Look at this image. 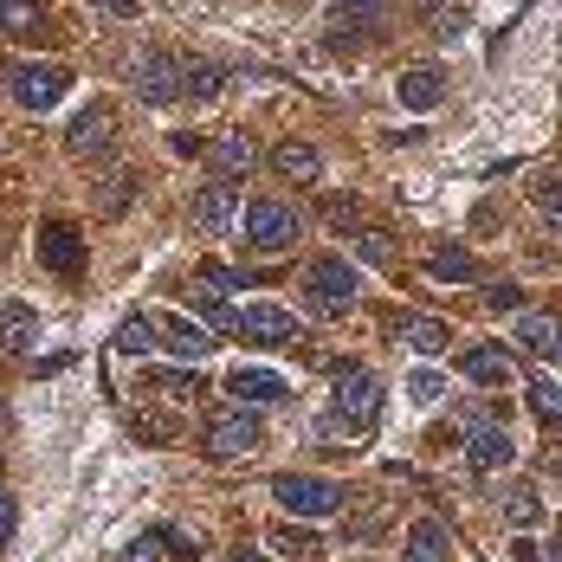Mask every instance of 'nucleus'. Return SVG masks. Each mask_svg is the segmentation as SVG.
<instances>
[{
	"label": "nucleus",
	"instance_id": "obj_41",
	"mask_svg": "<svg viewBox=\"0 0 562 562\" xmlns=\"http://www.w3.org/2000/svg\"><path fill=\"white\" fill-rule=\"evenodd\" d=\"M434 40H440V46L465 40V13H459V7H440V13H434Z\"/></svg>",
	"mask_w": 562,
	"mask_h": 562
},
{
	"label": "nucleus",
	"instance_id": "obj_20",
	"mask_svg": "<svg viewBox=\"0 0 562 562\" xmlns=\"http://www.w3.org/2000/svg\"><path fill=\"white\" fill-rule=\"evenodd\" d=\"M156 337H162V349L181 356V362H201V356L214 349V337H201V324H188V317H156Z\"/></svg>",
	"mask_w": 562,
	"mask_h": 562
},
{
	"label": "nucleus",
	"instance_id": "obj_45",
	"mask_svg": "<svg viewBox=\"0 0 562 562\" xmlns=\"http://www.w3.org/2000/svg\"><path fill=\"white\" fill-rule=\"evenodd\" d=\"M91 7H104L116 20H136V13H143V0H91Z\"/></svg>",
	"mask_w": 562,
	"mask_h": 562
},
{
	"label": "nucleus",
	"instance_id": "obj_3",
	"mask_svg": "<svg viewBox=\"0 0 562 562\" xmlns=\"http://www.w3.org/2000/svg\"><path fill=\"white\" fill-rule=\"evenodd\" d=\"M356 291H362V279H356V266H349V259H337V252L304 259V297H311L324 317H342V311L356 304Z\"/></svg>",
	"mask_w": 562,
	"mask_h": 562
},
{
	"label": "nucleus",
	"instance_id": "obj_47",
	"mask_svg": "<svg viewBox=\"0 0 562 562\" xmlns=\"http://www.w3.org/2000/svg\"><path fill=\"white\" fill-rule=\"evenodd\" d=\"M543 221H550V233L562 239V201H557V207H543Z\"/></svg>",
	"mask_w": 562,
	"mask_h": 562
},
{
	"label": "nucleus",
	"instance_id": "obj_9",
	"mask_svg": "<svg viewBox=\"0 0 562 562\" xmlns=\"http://www.w3.org/2000/svg\"><path fill=\"white\" fill-rule=\"evenodd\" d=\"M337 414L349 427H369L382 414V382L369 369H337Z\"/></svg>",
	"mask_w": 562,
	"mask_h": 562
},
{
	"label": "nucleus",
	"instance_id": "obj_22",
	"mask_svg": "<svg viewBox=\"0 0 562 562\" xmlns=\"http://www.w3.org/2000/svg\"><path fill=\"white\" fill-rule=\"evenodd\" d=\"M130 201H136V175H130V169L98 175V188H91V207H98V221H116Z\"/></svg>",
	"mask_w": 562,
	"mask_h": 562
},
{
	"label": "nucleus",
	"instance_id": "obj_46",
	"mask_svg": "<svg viewBox=\"0 0 562 562\" xmlns=\"http://www.w3.org/2000/svg\"><path fill=\"white\" fill-rule=\"evenodd\" d=\"M221 562H266V557H259V550H252V543H233V550H226Z\"/></svg>",
	"mask_w": 562,
	"mask_h": 562
},
{
	"label": "nucleus",
	"instance_id": "obj_17",
	"mask_svg": "<svg viewBox=\"0 0 562 562\" xmlns=\"http://www.w3.org/2000/svg\"><path fill=\"white\" fill-rule=\"evenodd\" d=\"M452 557V537L440 517H414L407 524V543H401V562H447Z\"/></svg>",
	"mask_w": 562,
	"mask_h": 562
},
{
	"label": "nucleus",
	"instance_id": "obj_25",
	"mask_svg": "<svg viewBox=\"0 0 562 562\" xmlns=\"http://www.w3.org/2000/svg\"><path fill=\"white\" fill-rule=\"evenodd\" d=\"M181 98H194V104L221 98V65H207V58H181Z\"/></svg>",
	"mask_w": 562,
	"mask_h": 562
},
{
	"label": "nucleus",
	"instance_id": "obj_29",
	"mask_svg": "<svg viewBox=\"0 0 562 562\" xmlns=\"http://www.w3.org/2000/svg\"><path fill=\"white\" fill-rule=\"evenodd\" d=\"M33 337H40V317H33L26 304H0V342H7V349H26Z\"/></svg>",
	"mask_w": 562,
	"mask_h": 562
},
{
	"label": "nucleus",
	"instance_id": "obj_26",
	"mask_svg": "<svg viewBox=\"0 0 562 562\" xmlns=\"http://www.w3.org/2000/svg\"><path fill=\"white\" fill-rule=\"evenodd\" d=\"M143 389H149V394H169V401H194L207 382H201V375H188V369H143Z\"/></svg>",
	"mask_w": 562,
	"mask_h": 562
},
{
	"label": "nucleus",
	"instance_id": "obj_11",
	"mask_svg": "<svg viewBox=\"0 0 562 562\" xmlns=\"http://www.w3.org/2000/svg\"><path fill=\"white\" fill-rule=\"evenodd\" d=\"M394 98H401L407 111H440V104H447V71H440V65H407V71L394 78Z\"/></svg>",
	"mask_w": 562,
	"mask_h": 562
},
{
	"label": "nucleus",
	"instance_id": "obj_36",
	"mask_svg": "<svg viewBox=\"0 0 562 562\" xmlns=\"http://www.w3.org/2000/svg\"><path fill=\"white\" fill-rule=\"evenodd\" d=\"M394 0H337V26H375Z\"/></svg>",
	"mask_w": 562,
	"mask_h": 562
},
{
	"label": "nucleus",
	"instance_id": "obj_14",
	"mask_svg": "<svg viewBox=\"0 0 562 562\" xmlns=\"http://www.w3.org/2000/svg\"><path fill=\"white\" fill-rule=\"evenodd\" d=\"M226 394L239 401V407H272V401H284V375L279 369H233L226 375Z\"/></svg>",
	"mask_w": 562,
	"mask_h": 562
},
{
	"label": "nucleus",
	"instance_id": "obj_6",
	"mask_svg": "<svg viewBox=\"0 0 562 562\" xmlns=\"http://www.w3.org/2000/svg\"><path fill=\"white\" fill-rule=\"evenodd\" d=\"M272 498L284 510H297V517H330V510H342V485L311 479V472H279L272 479Z\"/></svg>",
	"mask_w": 562,
	"mask_h": 562
},
{
	"label": "nucleus",
	"instance_id": "obj_42",
	"mask_svg": "<svg viewBox=\"0 0 562 562\" xmlns=\"http://www.w3.org/2000/svg\"><path fill=\"white\" fill-rule=\"evenodd\" d=\"M485 304H492V311H524V284H492Z\"/></svg>",
	"mask_w": 562,
	"mask_h": 562
},
{
	"label": "nucleus",
	"instance_id": "obj_39",
	"mask_svg": "<svg viewBox=\"0 0 562 562\" xmlns=\"http://www.w3.org/2000/svg\"><path fill=\"white\" fill-rule=\"evenodd\" d=\"M407 394H414V401H420V407H434V401H440V394H447V382H440V375H434V369H414V375H407Z\"/></svg>",
	"mask_w": 562,
	"mask_h": 562
},
{
	"label": "nucleus",
	"instance_id": "obj_5",
	"mask_svg": "<svg viewBox=\"0 0 562 562\" xmlns=\"http://www.w3.org/2000/svg\"><path fill=\"white\" fill-rule=\"evenodd\" d=\"M510 459H517V440H510V427L485 420V414H465V465H472L479 479H492V472H505Z\"/></svg>",
	"mask_w": 562,
	"mask_h": 562
},
{
	"label": "nucleus",
	"instance_id": "obj_19",
	"mask_svg": "<svg viewBox=\"0 0 562 562\" xmlns=\"http://www.w3.org/2000/svg\"><path fill=\"white\" fill-rule=\"evenodd\" d=\"M394 330H401V342H407L414 356H447V349H452V324H440V317H420V311L394 317Z\"/></svg>",
	"mask_w": 562,
	"mask_h": 562
},
{
	"label": "nucleus",
	"instance_id": "obj_35",
	"mask_svg": "<svg viewBox=\"0 0 562 562\" xmlns=\"http://www.w3.org/2000/svg\"><path fill=\"white\" fill-rule=\"evenodd\" d=\"M505 517L517 524V530H530V524L543 517V498H537V485H510V492H505Z\"/></svg>",
	"mask_w": 562,
	"mask_h": 562
},
{
	"label": "nucleus",
	"instance_id": "obj_16",
	"mask_svg": "<svg viewBox=\"0 0 562 562\" xmlns=\"http://www.w3.org/2000/svg\"><path fill=\"white\" fill-rule=\"evenodd\" d=\"M207 162H214L221 181H239V175L259 162V149H252V136H246V130H221V136L207 143Z\"/></svg>",
	"mask_w": 562,
	"mask_h": 562
},
{
	"label": "nucleus",
	"instance_id": "obj_4",
	"mask_svg": "<svg viewBox=\"0 0 562 562\" xmlns=\"http://www.w3.org/2000/svg\"><path fill=\"white\" fill-rule=\"evenodd\" d=\"M7 91H13L20 111H53L58 98L71 91V71L65 65H46V58H26V65L7 71Z\"/></svg>",
	"mask_w": 562,
	"mask_h": 562
},
{
	"label": "nucleus",
	"instance_id": "obj_43",
	"mask_svg": "<svg viewBox=\"0 0 562 562\" xmlns=\"http://www.w3.org/2000/svg\"><path fill=\"white\" fill-rule=\"evenodd\" d=\"M123 562H162L156 537H136V543H123Z\"/></svg>",
	"mask_w": 562,
	"mask_h": 562
},
{
	"label": "nucleus",
	"instance_id": "obj_2",
	"mask_svg": "<svg viewBox=\"0 0 562 562\" xmlns=\"http://www.w3.org/2000/svg\"><path fill=\"white\" fill-rule=\"evenodd\" d=\"M297 214L284 207V201H246L239 207V239L252 246V252H266V259H279V252H291L297 246Z\"/></svg>",
	"mask_w": 562,
	"mask_h": 562
},
{
	"label": "nucleus",
	"instance_id": "obj_28",
	"mask_svg": "<svg viewBox=\"0 0 562 562\" xmlns=\"http://www.w3.org/2000/svg\"><path fill=\"white\" fill-rule=\"evenodd\" d=\"M188 304H194V311H201V317H207L214 330H239V311H226L214 284H201V279H194V284H188Z\"/></svg>",
	"mask_w": 562,
	"mask_h": 562
},
{
	"label": "nucleus",
	"instance_id": "obj_7",
	"mask_svg": "<svg viewBox=\"0 0 562 562\" xmlns=\"http://www.w3.org/2000/svg\"><path fill=\"white\" fill-rule=\"evenodd\" d=\"M239 342H252V349H284V342L297 337V317L284 311V304H246L239 311Z\"/></svg>",
	"mask_w": 562,
	"mask_h": 562
},
{
	"label": "nucleus",
	"instance_id": "obj_49",
	"mask_svg": "<svg viewBox=\"0 0 562 562\" xmlns=\"http://www.w3.org/2000/svg\"><path fill=\"white\" fill-rule=\"evenodd\" d=\"M557 537H562V524H557Z\"/></svg>",
	"mask_w": 562,
	"mask_h": 562
},
{
	"label": "nucleus",
	"instance_id": "obj_34",
	"mask_svg": "<svg viewBox=\"0 0 562 562\" xmlns=\"http://www.w3.org/2000/svg\"><path fill=\"white\" fill-rule=\"evenodd\" d=\"M40 26H46L40 0H0V33H40Z\"/></svg>",
	"mask_w": 562,
	"mask_h": 562
},
{
	"label": "nucleus",
	"instance_id": "obj_18",
	"mask_svg": "<svg viewBox=\"0 0 562 562\" xmlns=\"http://www.w3.org/2000/svg\"><path fill=\"white\" fill-rule=\"evenodd\" d=\"M394 524V498H362V505H349V517H342V537L349 543H382Z\"/></svg>",
	"mask_w": 562,
	"mask_h": 562
},
{
	"label": "nucleus",
	"instance_id": "obj_33",
	"mask_svg": "<svg viewBox=\"0 0 562 562\" xmlns=\"http://www.w3.org/2000/svg\"><path fill=\"white\" fill-rule=\"evenodd\" d=\"M349 246H356V259H369V266H394V239L382 226H356Z\"/></svg>",
	"mask_w": 562,
	"mask_h": 562
},
{
	"label": "nucleus",
	"instance_id": "obj_23",
	"mask_svg": "<svg viewBox=\"0 0 562 562\" xmlns=\"http://www.w3.org/2000/svg\"><path fill=\"white\" fill-rule=\"evenodd\" d=\"M272 169H279L284 181H317V175H324V156H317L311 143H297V136H291V143L272 149Z\"/></svg>",
	"mask_w": 562,
	"mask_h": 562
},
{
	"label": "nucleus",
	"instance_id": "obj_21",
	"mask_svg": "<svg viewBox=\"0 0 562 562\" xmlns=\"http://www.w3.org/2000/svg\"><path fill=\"white\" fill-rule=\"evenodd\" d=\"M517 342H524L530 356L557 362L562 356V317H530V311H517Z\"/></svg>",
	"mask_w": 562,
	"mask_h": 562
},
{
	"label": "nucleus",
	"instance_id": "obj_1",
	"mask_svg": "<svg viewBox=\"0 0 562 562\" xmlns=\"http://www.w3.org/2000/svg\"><path fill=\"white\" fill-rule=\"evenodd\" d=\"M266 447V427H259V414L252 407H214L207 420H201V452L207 459H246V452Z\"/></svg>",
	"mask_w": 562,
	"mask_h": 562
},
{
	"label": "nucleus",
	"instance_id": "obj_8",
	"mask_svg": "<svg viewBox=\"0 0 562 562\" xmlns=\"http://www.w3.org/2000/svg\"><path fill=\"white\" fill-rule=\"evenodd\" d=\"M40 266L58 272V279H78L85 272V233L71 221H46L40 226Z\"/></svg>",
	"mask_w": 562,
	"mask_h": 562
},
{
	"label": "nucleus",
	"instance_id": "obj_31",
	"mask_svg": "<svg viewBox=\"0 0 562 562\" xmlns=\"http://www.w3.org/2000/svg\"><path fill=\"white\" fill-rule=\"evenodd\" d=\"M130 427H136L149 447H175V440H181V420H175V414H162V407H143Z\"/></svg>",
	"mask_w": 562,
	"mask_h": 562
},
{
	"label": "nucleus",
	"instance_id": "obj_44",
	"mask_svg": "<svg viewBox=\"0 0 562 562\" xmlns=\"http://www.w3.org/2000/svg\"><path fill=\"white\" fill-rule=\"evenodd\" d=\"M13 524H20V505H13V492H0V543H13Z\"/></svg>",
	"mask_w": 562,
	"mask_h": 562
},
{
	"label": "nucleus",
	"instance_id": "obj_30",
	"mask_svg": "<svg viewBox=\"0 0 562 562\" xmlns=\"http://www.w3.org/2000/svg\"><path fill=\"white\" fill-rule=\"evenodd\" d=\"M156 342H162V337H156V317H143V311L116 324V349H123V356H149Z\"/></svg>",
	"mask_w": 562,
	"mask_h": 562
},
{
	"label": "nucleus",
	"instance_id": "obj_13",
	"mask_svg": "<svg viewBox=\"0 0 562 562\" xmlns=\"http://www.w3.org/2000/svg\"><path fill=\"white\" fill-rule=\"evenodd\" d=\"M239 207H246V201H239L233 181H207V188L194 194V226H201V233H226V226L239 221Z\"/></svg>",
	"mask_w": 562,
	"mask_h": 562
},
{
	"label": "nucleus",
	"instance_id": "obj_48",
	"mask_svg": "<svg viewBox=\"0 0 562 562\" xmlns=\"http://www.w3.org/2000/svg\"><path fill=\"white\" fill-rule=\"evenodd\" d=\"M550 562H562V537H557V543H550Z\"/></svg>",
	"mask_w": 562,
	"mask_h": 562
},
{
	"label": "nucleus",
	"instance_id": "obj_27",
	"mask_svg": "<svg viewBox=\"0 0 562 562\" xmlns=\"http://www.w3.org/2000/svg\"><path fill=\"white\" fill-rule=\"evenodd\" d=\"M524 394H530L537 420H543L550 434H562V382H550V375H530V382H524Z\"/></svg>",
	"mask_w": 562,
	"mask_h": 562
},
{
	"label": "nucleus",
	"instance_id": "obj_40",
	"mask_svg": "<svg viewBox=\"0 0 562 562\" xmlns=\"http://www.w3.org/2000/svg\"><path fill=\"white\" fill-rule=\"evenodd\" d=\"M194 279H201V284H214L221 297H226V291H239V284H246V279H239V272H233V266H221V259H207V266H201Z\"/></svg>",
	"mask_w": 562,
	"mask_h": 562
},
{
	"label": "nucleus",
	"instance_id": "obj_38",
	"mask_svg": "<svg viewBox=\"0 0 562 562\" xmlns=\"http://www.w3.org/2000/svg\"><path fill=\"white\" fill-rule=\"evenodd\" d=\"M530 201H537V207H557L562 201V169H537L530 175Z\"/></svg>",
	"mask_w": 562,
	"mask_h": 562
},
{
	"label": "nucleus",
	"instance_id": "obj_32",
	"mask_svg": "<svg viewBox=\"0 0 562 562\" xmlns=\"http://www.w3.org/2000/svg\"><path fill=\"white\" fill-rule=\"evenodd\" d=\"M272 550H284V557H317V550H324V537H317V530H311V524H279V530H272Z\"/></svg>",
	"mask_w": 562,
	"mask_h": 562
},
{
	"label": "nucleus",
	"instance_id": "obj_15",
	"mask_svg": "<svg viewBox=\"0 0 562 562\" xmlns=\"http://www.w3.org/2000/svg\"><path fill=\"white\" fill-rule=\"evenodd\" d=\"M459 375L479 382V389H505L510 382V356L498 349V342H472V349H459Z\"/></svg>",
	"mask_w": 562,
	"mask_h": 562
},
{
	"label": "nucleus",
	"instance_id": "obj_37",
	"mask_svg": "<svg viewBox=\"0 0 562 562\" xmlns=\"http://www.w3.org/2000/svg\"><path fill=\"white\" fill-rule=\"evenodd\" d=\"M324 221L342 226V233H356V221H362V201H356V194H330V201H324Z\"/></svg>",
	"mask_w": 562,
	"mask_h": 562
},
{
	"label": "nucleus",
	"instance_id": "obj_24",
	"mask_svg": "<svg viewBox=\"0 0 562 562\" xmlns=\"http://www.w3.org/2000/svg\"><path fill=\"white\" fill-rule=\"evenodd\" d=\"M427 272H434L440 284H479V259H472V252H459V246H434Z\"/></svg>",
	"mask_w": 562,
	"mask_h": 562
},
{
	"label": "nucleus",
	"instance_id": "obj_12",
	"mask_svg": "<svg viewBox=\"0 0 562 562\" xmlns=\"http://www.w3.org/2000/svg\"><path fill=\"white\" fill-rule=\"evenodd\" d=\"M136 91H143V104H169V98H181V58L143 53L136 58Z\"/></svg>",
	"mask_w": 562,
	"mask_h": 562
},
{
	"label": "nucleus",
	"instance_id": "obj_10",
	"mask_svg": "<svg viewBox=\"0 0 562 562\" xmlns=\"http://www.w3.org/2000/svg\"><path fill=\"white\" fill-rule=\"evenodd\" d=\"M111 143H116V111H111V104H85V111L71 116V130H65V149H71V156H85V162H91V156H104Z\"/></svg>",
	"mask_w": 562,
	"mask_h": 562
}]
</instances>
